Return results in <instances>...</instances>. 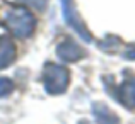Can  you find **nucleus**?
Returning a JSON list of instances; mask_svg holds the SVG:
<instances>
[{"label": "nucleus", "mask_w": 135, "mask_h": 124, "mask_svg": "<svg viewBox=\"0 0 135 124\" xmlns=\"http://www.w3.org/2000/svg\"><path fill=\"white\" fill-rule=\"evenodd\" d=\"M3 24L16 37H29L36 29V19L26 7L7 10L3 15Z\"/></svg>", "instance_id": "obj_1"}, {"label": "nucleus", "mask_w": 135, "mask_h": 124, "mask_svg": "<svg viewBox=\"0 0 135 124\" xmlns=\"http://www.w3.org/2000/svg\"><path fill=\"white\" fill-rule=\"evenodd\" d=\"M43 83L48 94L51 95H60L67 90L70 80V73L65 66L56 65V63H46L43 68Z\"/></svg>", "instance_id": "obj_2"}, {"label": "nucleus", "mask_w": 135, "mask_h": 124, "mask_svg": "<svg viewBox=\"0 0 135 124\" xmlns=\"http://www.w3.org/2000/svg\"><path fill=\"white\" fill-rule=\"evenodd\" d=\"M62 12H63V19H65V22L69 24V26L72 27V29L75 31L84 41H87V42L92 41V36H91L89 29L84 26L82 19H80V17L77 15V12H75L74 0H62Z\"/></svg>", "instance_id": "obj_3"}, {"label": "nucleus", "mask_w": 135, "mask_h": 124, "mask_svg": "<svg viewBox=\"0 0 135 124\" xmlns=\"http://www.w3.org/2000/svg\"><path fill=\"white\" fill-rule=\"evenodd\" d=\"M56 55H58V58L62 60V61L74 63V61H77V60L84 58V56H86V51H84L72 37H67L65 41H62L56 46Z\"/></svg>", "instance_id": "obj_4"}, {"label": "nucleus", "mask_w": 135, "mask_h": 124, "mask_svg": "<svg viewBox=\"0 0 135 124\" xmlns=\"http://www.w3.org/2000/svg\"><path fill=\"white\" fill-rule=\"evenodd\" d=\"M116 90H118L116 99H118L125 107L133 109L135 107V75L127 77V78L120 83V87L116 88Z\"/></svg>", "instance_id": "obj_5"}, {"label": "nucleus", "mask_w": 135, "mask_h": 124, "mask_svg": "<svg viewBox=\"0 0 135 124\" xmlns=\"http://www.w3.org/2000/svg\"><path fill=\"white\" fill-rule=\"evenodd\" d=\"M92 116H94L96 122L98 124H118L120 119L108 105L101 104V102H96L92 104Z\"/></svg>", "instance_id": "obj_6"}, {"label": "nucleus", "mask_w": 135, "mask_h": 124, "mask_svg": "<svg viewBox=\"0 0 135 124\" xmlns=\"http://www.w3.org/2000/svg\"><path fill=\"white\" fill-rule=\"evenodd\" d=\"M16 60V46L10 37L0 36V70L7 68Z\"/></svg>", "instance_id": "obj_7"}, {"label": "nucleus", "mask_w": 135, "mask_h": 124, "mask_svg": "<svg viewBox=\"0 0 135 124\" xmlns=\"http://www.w3.org/2000/svg\"><path fill=\"white\" fill-rule=\"evenodd\" d=\"M14 90V82L10 78H5V77H0V97H5V95L12 94Z\"/></svg>", "instance_id": "obj_8"}, {"label": "nucleus", "mask_w": 135, "mask_h": 124, "mask_svg": "<svg viewBox=\"0 0 135 124\" xmlns=\"http://www.w3.org/2000/svg\"><path fill=\"white\" fill-rule=\"evenodd\" d=\"M17 2L24 3V7H29V9H36V10H45L48 0H17Z\"/></svg>", "instance_id": "obj_9"}, {"label": "nucleus", "mask_w": 135, "mask_h": 124, "mask_svg": "<svg viewBox=\"0 0 135 124\" xmlns=\"http://www.w3.org/2000/svg\"><path fill=\"white\" fill-rule=\"evenodd\" d=\"M125 56H127V58H130V60H135V46H133V48H130V49H127V53H125Z\"/></svg>", "instance_id": "obj_10"}]
</instances>
